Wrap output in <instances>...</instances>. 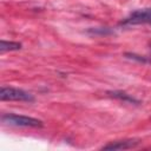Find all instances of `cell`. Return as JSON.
I'll return each mask as SVG.
<instances>
[{"instance_id":"obj_1","label":"cell","mask_w":151,"mask_h":151,"mask_svg":"<svg viewBox=\"0 0 151 151\" xmlns=\"http://www.w3.org/2000/svg\"><path fill=\"white\" fill-rule=\"evenodd\" d=\"M1 122L11 125V126H19V127H42V120L28 116L15 114V113H4L1 116Z\"/></svg>"},{"instance_id":"obj_2","label":"cell","mask_w":151,"mask_h":151,"mask_svg":"<svg viewBox=\"0 0 151 151\" xmlns=\"http://www.w3.org/2000/svg\"><path fill=\"white\" fill-rule=\"evenodd\" d=\"M0 99L2 101L11 100V101H28L32 103L34 100V97L21 88L11 87V86H2L0 88Z\"/></svg>"},{"instance_id":"obj_3","label":"cell","mask_w":151,"mask_h":151,"mask_svg":"<svg viewBox=\"0 0 151 151\" xmlns=\"http://www.w3.org/2000/svg\"><path fill=\"white\" fill-rule=\"evenodd\" d=\"M123 26H136V25H151V7L139 8L130 13L124 20L120 21Z\"/></svg>"},{"instance_id":"obj_4","label":"cell","mask_w":151,"mask_h":151,"mask_svg":"<svg viewBox=\"0 0 151 151\" xmlns=\"http://www.w3.org/2000/svg\"><path fill=\"white\" fill-rule=\"evenodd\" d=\"M139 144L137 139H124V140H114L101 147V150H127L133 149Z\"/></svg>"},{"instance_id":"obj_5","label":"cell","mask_w":151,"mask_h":151,"mask_svg":"<svg viewBox=\"0 0 151 151\" xmlns=\"http://www.w3.org/2000/svg\"><path fill=\"white\" fill-rule=\"evenodd\" d=\"M109 94L116 99H119V100H123L125 103H131V104H139V101L137 99H134L132 96L127 94L126 92H123V91H112V92H109Z\"/></svg>"},{"instance_id":"obj_6","label":"cell","mask_w":151,"mask_h":151,"mask_svg":"<svg viewBox=\"0 0 151 151\" xmlns=\"http://www.w3.org/2000/svg\"><path fill=\"white\" fill-rule=\"evenodd\" d=\"M21 48V44L17 42V41H6V40H1L0 41V52L5 53V52H11V51H18Z\"/></svg>"}]
</instances>
